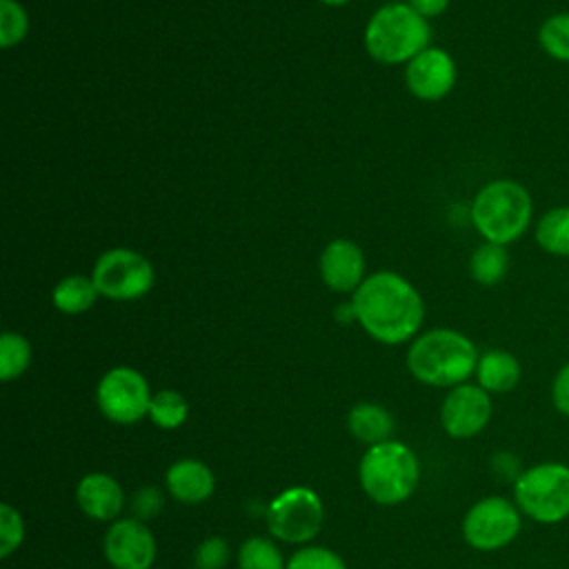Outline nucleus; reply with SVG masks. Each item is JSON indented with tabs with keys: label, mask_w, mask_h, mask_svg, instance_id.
<instances>
[{
	"label": "nucleus",
	"mask_w": 569,
	"mask_h": 569,
	"mask_svg": "<svg viewBox=\"0 0 569 569\" xmlns=\"http://www.w3.org/2000/svg\"><path fill=\"white\" fill-rule=\"evenodd\" d=\"M491 469H493V473L500 478V480H505V482H516V478L522 473V469L525 467H520V460L513 456V453H509V451H500V453H496L493 456V460H491Z\"/></svg>",
	"instance_id": "2f4dec72"
},
{
	"label": "nucleus",
	"mask_w": 569,
	"mask_h": 569,
	"mask_svg": "<svg viewBox=\"0 0 569 569\" xmlns=\"http://www.w3.org/2000/svg\"><path fill=\"white\" fill-rule=\"evenodd\" d=\"M509 269V253L502 244L496 242H482L473 249L469 260V273L478 284L491 287L498 284Z\"/></svg>",
	"instance_id": "412c9836"
},
{
	"label": "nucleus",
	"mask_w": 569,
	"mask_h": 569,
	"mask_svg": "<svg viewBox=\"0 0 569 569\" xmlns=\"http://www.w3.org/2000/svg\"><path fill=\"white\" fill-rule=\"evenodd\" d=\"M96 400L109 420L131 425L149 413L151 391L140 371L131 367H113L100 378Z\"/></svg>",
	"instance_id": "9d476101"
},
{
	"label": "nucleus",
	"mask_w": 569,
	"mask_h": 569,
	"mask_svg": "<svg viewBox=\"0 0 569 569\" xmlns=\"http://www.w3.org/2000/svg\"><path fill=\"white\" fill-rule=\"evenodd\" d=\"M409 4H411V9H416L422 18H433V16H440V13L447 9L449 0H409Z\"/></svg>",
	"instance_id": "473e14b6"
},
{
	"label": "nucleus",
	"mask_w": 569,
	"mask_h": 569,
	"mask_svg": "<svg viewBox=\"0 0 569 569\" xmlns=\"http://www.w3.org/2000/svg\"><path fill=\"white\" fill-rule=\"evenodd\" d=\"M284 569H347L342 558L327 547H305L296 551Z\"/></svg>",
	"instance_id": "bb28decb"
},
{
	"label": "nucleus",
	"mask_w": 569,
	"mask_h": 569,
	"mask_svg": "<svg viewBox=\"0 0 569 569\" xmlns=\"http://www.w3.org/2000/svg\"><path fill=\"white\" fill-rule=\"evenodd\" d=\"M216 480L211 469L200 460H178L167 471V489L169 493L187 505L204 502L213 493Z\"/></svg>",
	"instance_id": "dca6fc26"
},
{
	"label": "nucleus",
	"mask_w": 569,
	"mask_h": 569,
	"mask_svg": "<svg viewBox=\"0 0 569 569\" xmlns=\"http://www.w3.org/2000/svg\"><path fill=\"white\" fill-rule=\"evenodd\" d=\"M491 411V393L480 385L462 382L447 393L440 407V422L451 438H473L489 425Z\"/></svg>",
	"instance_id": "9b49d317"
},
{
	"label": "nucleus",
	"mask_w": 569,
	"mask_h": 569,
	"mask_svg": "<svg viewBox=\"0 0 569 569\" xmlns=\"http://www.w3.org/2000/svg\"><path fill=\"white\" fill-rule=\"evenodd\" d=\"M31 362V345L16 331H4L0 338V378L4 382L24 373Z\"/></svg>",
	"instance_id": "4be33fe9"
},
{
	"label": "nucleus",
	"mask_w": 569,
	"mask_h": 569,
	"mask_svg": "<svg viewBox=\"0 0 569 569\" xmlns=\"http://www.w3.org/2000/svg\"><path fill=\"white\" fill-rule=\"evenodd\" d=\"M240 569H284L280 549L267 538H249L238 553Z\"/></svg>",
	"instance_id": "393cba45"
},
{
	"label": "nucleus",
	"mask_w": 569,
	"mask_h": 569,
	"mask_svg": "<svg viewBox=\"0 0 569 569\" xmlns=\"http://www.w3.org/2000/svg\"><path fill=\"white\" fill-rule=\"evenodd\" d=\"M269 531L284 542H307L322 527V502L307 487H291L278 493L267 511Z\"/></svg>",
	"instance_id": "1a4fd4ad"
},
{
	"label": "nucleus",
	"mask_w": 569,
	"mask_h": 569,
	"mask_svg": "<svg viewBox=\"0 0 569 569\" xmlns=\"http://www.w3.org/2000/svg\"><path fill=\"white\" fill-rule=\"evenodd\" d=\"M131 509L138 520H149L162 509V493L153 487H144V489L136 491V496L131 500Z\"/></svg>",
	"instance_id": "c756f323"
},
{
	"label": "nucleus",
	"mask_w": 569,
	"mask_h": 569,
	"mask_svg": "<svg viewBox=\"0 0 569 569\" xmlns=\"http://www.w3.org/2000/svg\"><path fill=\"white\" fill-rule=\"evenodd\" d=\"M98 289L93 284L91 278L87 276H80V273H73V276H64L51 291V300H53V307L62 313H69V316H76V313H82L87 311L96 298H98Z\"/></svg>",
	"instance_id": "aec40b11"
},
{
	"label": "nucleus",
	"mask_w": 569,
	"mask_h": 569,
	"mask_svg": "<svg viewBox=\"0 0 569 569\" xmlns=\"http://www.w3.org/2000/svg\"><path fill=\"white\" fill-rule=\"evenodd\" d=\"M456 62L453 58L438 47H427L416 58L407 62L405 80L407 89L427 102H436L445 98L456 84Z\"/></svg>",
	"instance_id": "ddd939ff"
},
{
	"label": "nucleus",
	"mask_w": 569,
	"mask_h": 569,
	"mask_svg": "<svg viewBox=\"0 0 569 569\" xmlns=\"http://www.w3.org/2000/svg\"><path fill=\"white\" fill-rule=\"evenodd\" d=\"M29 31V16L18 0H0V47H16Z\"/></svg>",
	"instance_id": "a878e982"
},
{
	"label": "nucleus",
	"mask_w": 569,
	"mask_h": 569,
	"mask_svg": "<svg viewBox=\"0 0 569 569\" xmlns=\"http://www.w3.org/2000/svg\"><path fill=\"white\" fill-rule=\"evenodd\" d=\"M78 505L93 520H113L124 507L122 487L107 473H89L78 485Z\"/></svg>",
	"instance_id": "2eb2a0df"
},
{
	"label": "nucleus",
	"mask_w": 569,
	"mask_h": 569,
	"mask_svg": "<svg viewBox=\"0 0 569 569\" xmlns=\"http://www.w3.org/2000/svg\"><path fill=\"white\" fill-rule=\"evenodd\" d=\"M24 536V525L20 513L11 505L0 507V556L7 558Z\"/></svg>",
	"instance_id": "cd10ccee"
},
{
	"label": "nucleus",
	"mask_w": 569,
	"mask_h": 569,
	"mask_svg": "<svg viewBox=\"0 0 569 569\" xmlns=\"http://www.w3.org/2000/svg\"><path fill=\"white\" fill-rule=\"evenodd\" d=\"M533 202L529 191L509 178L491 180L476 193L471 202V222L485 242L511 244L531 222Z\"/></svg>",
	"instance_id": "7ed1b4c3"
},
{
	"label": "nucleus",
	"mask_w": 569,
	"mask_h": 569,
	"mask_svg": "<svg viewBox=\"0 0 569 569\" xmlns=\"http://www.w3.org/2000/svg\"><path fill=\"white\" fill-rule=\"evenodd\" d=\"M356 320L378 342L400 345L422 325L425 302L416 287L393 271H376L351 298Z\"/></svg>",
	"instance_id": "f257e3e1"
},
{
	"label": "nucleus",
	"mask_w": 569,
	"mask_h": 569,
	"mask_svg": "<svg viewBox=\"0 0 569 569\" xmlns=\"http://www.w3.org/2000/svg\"><path fill=\"white\" fill-rule=\"evenodd\" d=\"M320 278L322 282L340 293L356 291L365 280V256L362 249L345 238L331 240L320 253Z\"/></svg>",
	"instance_id": "4468645a"
},
{
	"label": "nucleus",
	"mask_w": 569,
	"mask_h": 569,
	"mask_svg": "<svg viewBox=\"0 0 569 569\" xmlns=\"http://www.w3.org/2000/svg\"><path fill=\"white\" fill-rule=\"evenodd\" d=\"M551 405L560 416L569 418V360L556 371L551 380Z\"/></svg>",
	"instance_id": "7c9ffc66"
},
{
	"label": "nucleus",
	"mask_w": 569,
	"mask_h": 569,
	"mask_svg": "<svg viewBox=\"0 0 569 569\" xmlns=\"http://www.w3.org/2000/svg\"><path fill=\"white\" fill-rule=\"evenodd\" d=\"M349 431L367 442V445H378L385 442L393 429V420L389 416V411L380 405L373 402H360L349 411Z\"/></svg>",
	"instance_id": "a211bd4d"
},
{
	"label": "nucleus",
	"mask_w": 569,
	"mask_h": 569,
	"mask_svg": "<svg viewBox=\"0 0 569 569\" xmlns=\"http://www.w3.org/2000/svg\"><path fill=\"white\" fill-rule=\"evenodd\" d=\"M536 242L542 251L569 258V204L551 207L536 222Z\"/></svg>",
	"instance_id": "6ab92c4d"
},
{
	"label": "nucleus",
	"mask_w": 569,
	"mask_h": 569,
	"mask_svg": "<svg viewBox=\"0 0 569 569\" xmlns=\"http://www.w3.org/2000/svg\"><path fill=\"white\" fill-rule=\"evenodd\" d=\"M104 556L113 569H149L156 558V540L142 520H116L104 536Z\"/></svg>",
	"instance_id": "f8f14e48"
},
{
	"label": "nucleus",
	"mask_w": 569,
	"mask_h": 569,
	"mask_svg": "<svg viewBox=\"0 0 569 569\" xmlns=\"http://www.w3.org/2000/svg\"><path fill=\"white\" fill-rule=\"evenodd\" d=\"M187 413H189L187 400L178 391L162 389L151 396L149 418L160 429H178L187 420Z\"/></svg>",
	"instance_id": "b1692460"
},
{
	"label": "nucleus",
	"mask_w": 569,
	"mask_h": 569,
	"mask_svg": "<svg viewBox=\"0 0 569 569\" xmlns=\"http://www.w3.org/2000/svg\"><path fill=\"white\" fill-rule=\"evenodd\" d=\"M418 460L409 447L396 440L371 445L360 460V485L378 505L407 500L418 485Z\"/></svg>",
	"instance_id": "423d86ee"
},
{
	"label": "nucleus",
	"mask_w": 569,
	"mask_h": 569,
	"mask_svg": "<svg viewBox=\"0 0 569 569\" xmlns=\"http://www.w3.org/2000/svg\"><path fill=\"white\" fill-rule=\"evenodd\" d=\"M476 345L456 329H431L413 340L407 353V367L425 385L458 387L476 373Z\"/></svg>",
	"instance_id": "f03ea898"
},
{
	"label": "nucleus",
	"mask_w": 569,
	"mask_h": 569,
	"mask_svg": "<svg viewBox=\"0 0 569 569\" xmlns=\"http://www.w3.org/2000/svg\"><path fill=\"white\" fill-rule=\"evenodd\" d=\"M429 38L431 31L427 18L405 2L380 7L365 29L367 53L382 64L409 62L427 49Z\"/></svg>",
	"instance_id": "20e7f679"
},
{
	"label": "nucleus",
	"mask_w": 569,
	"mask_h": 569,
	"mask_svg": "<svg viewBox=\"0 0 569 569\" xmlns=\"http://www.w3.org/2000/svg\"><path fill=\"white\" fill-rule=\"evenodd\" d=\"M322 4H329V7H340V4H347L349 0H320Z\"/></svg>",
	"instance_id": "72a5a7b5"
},
{
	"label": "nucleus",
	"mask_w": 569,
	"mask_h": 569,
	"mask_svg": "<svg viewBox=\"0 0 569 569\" xmlns=\"http://www.w3.org/2000/svg\"><path fill=\"white\" fill-rule=\"evenodd\" d=\"M538 44L549 58L569 64V11L553 13L540 24Z\"/></svg>",
	"instance_id": "5701e85b"
},
{
	"label": "nucleus",
	"mask_w": 569,
	"mask_h": 569,
	"mask_svg": "<svg viewBox=\"0 0 569 569\" xmlns=\"http://www.w3.org/2000/svg\"><path fill=\"white\" fill-rule=\"evenodd\" d=\"M196 567L198 569H222L229 560V547L222 538L213 536L207 538L198 549H196Z\"/></svg>",
	"instance_id": "c85d7f7f"
},
{
	"label": "nucleus",
	"mask_w": 569,
	"mask_h": 569,
	"mask_svg": "<svg viewBox=\"0 0 569 569\" xmlns=\"http://www.w3.org/2000/svg\"><path fill=\"white\" fill-rule=\"evenodd\" d=\"M513 502L525 518L538 525H560L569 518V465L542 460L525 467L511 485Z\"/></svg>",
	"instance_id": "39448f33"
},
{
	"label": "nucleus",
	"mask_w": 569,
	"mask_h": 569,
	"mask_svg": "<svg viewBox=\"0 0 569 569\" xmlns=\"http://www.w3.org/2000/svg\"><path fill=\"white\" fill-rule=\"evenodd\" d=\"M522 378L518 358L505 349H489L480 353L476 365V380L487 393H509Z\"/></svg>",
	"instance_id": "f3484780"
},
{
	"label": "nucleus",
	"mask_w": 569,
	"mask_h": 569,
	"mask_svg": "<svg viewBox=\"0 0 569 569\" xmlns=\"http://www.w3.org/2000/svg\"><path fill=\"white\" fill-rule=\"evenodd\" d=\"M91 280L109 300H138L153 287V264L138 251L116 247L98 256Z\"/></svg>",
	"instance_id": "6e6552de"
},
{
	"label": "nucleus",
	"mask_w": 569,
	"mask_h": 569,
	"mask_svg": "<svg viewBox=\"0 0 569 569\" xmlns=\"http://www.w3.org/2000/svg\"><path fill=\"white\" fill-rule=\"evenodd\" d=\"M522 513L505 496H487L462 518V538L476 551H498L511 545L522 529Z\"/></svg>",
	"instance_id": "0eeeda50"
}]
</instances>
